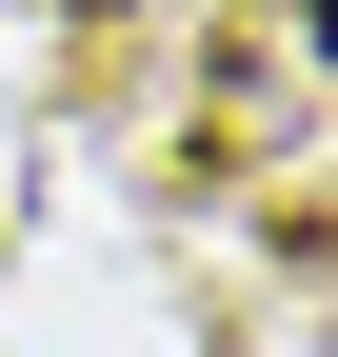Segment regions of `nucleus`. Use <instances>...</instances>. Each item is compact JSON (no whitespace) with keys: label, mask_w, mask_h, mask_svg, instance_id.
<instances>
[{"label":"nucleus","mask_w":338,"mask_h":357,"mask_svg":"<svg viewBox=\"0 0 338 357\" xmlns=\"http://www.w3.org/2000/svg\"><path fill=\"white\" fill-rule=\"evenodd\" d=\"M318 60H338V0H318Z\"/></svg>","instance_id":"nucleus-1"}]
</instances>
